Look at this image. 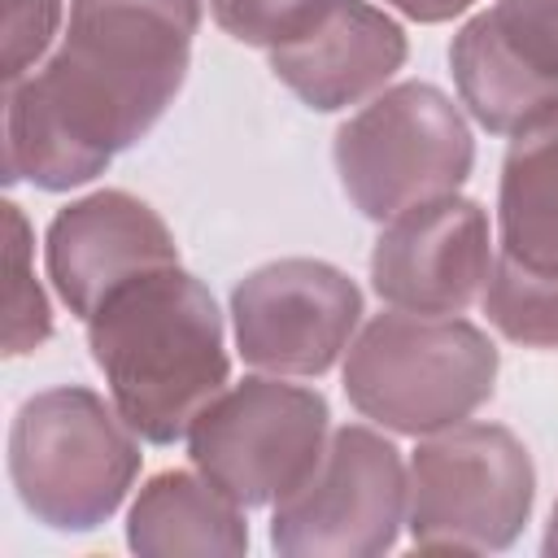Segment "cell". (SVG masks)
<instances>
[{
  "instance_id": "ba28073f",
  "label": "cell",
  "mask_w": 558,
  "mask_h": 558,
  "mask_svg": "<svg viewBox=\"0 0 558 558\" xmlns=\"http://www.w3.org/2000/svg\"><path fill=\"white\" fill-rule=\"evenodd\" d=\"M405 523V462L375 427L344 423L314 471L275 501L270 545L283 558H375Z\"/></svg>"
},
{
  "instance_id": "8fae6325",
  "label": "cell",
  "mask_w": 558,
  "mask_h": 558,
  "mask_svg": "<svg viewBox=\"0 0 558 558\" xmlns=\"http://www.w3.org/2000/svg\"><path fill=\"white\" fill-rule=\"evenodd\" d=\"M493 257L488 209L449 192L384 222L371 248V288L392 310L462 314L484 296Z\"/></svg>"
},
{
  "instance_id": "9a60e30c",
  "label": "cell",
  "mask_w": 558,
  "mask_h": 558,
  "mask_svg": "<svg viewBox=\"0 0 558 558\" xmlns=\"http://www.w3.org/2000/svg\"><path fill=\"white\" fill-rule=\"evenodd\" d=\"M497 257L558 279V109L510 135L497 183Z\"/></svg>"
},
{
  "instance_id": "30bf717a",
  "label": "cell",
  "mask_w": 558,
  "mask_h": 558,
  "mask_svg": "<svg viewBox=\"0 0 558 558\" xmlns=\"http://www.w3.org/2000/svg\"><path fill=\"white\" fill-rule=\"evenodd\" d=\"M449 70L466 113L493 135H519L558 109V0H497L462 22Z\"/></svg>"
},
{
  "instance_id": "4fadbf2b",
  "label": "cell",
  "mask_w": 558,
  "mask_h": 558,
  "mask_svg": "<svg viewBox=\"0 0 558 558\" xmlns=\"http://www.w3.org/2000/svg\"><path fill=\"white\" fill-rule=\"evenodd\" d=\"M405 52L401 22L366 0H331L292 39L266 48L270 74L314 113H336L384 92Z\"/></svg>"
},
{
  "instance_id": "52a82bcc",
  "label": "cell",
  "mask_w": 558,
  "mask_h": 558,
  "mask_svg": "<svg viewBox=\"0 0 558 558\" xmlns=\"http://www.w3.org/2000/svg\"><path fill=\"white\" fill-rule=\"evenodd\" d=\"M331 410L318 388L248 375L222 388L187 427L192 466L244 510L288 497L323 458Z\"/></svg>"
},
{
  "instance_id": "6da1fadb",
  "label": "cell",
  "mask_w": 558,
  "mask_h": 558,
  "mask_svg": "<svg viewBox=\"0 0 558 558\" xmlns=\"http://www.w3.org/2000/svg\"><path fill=\"white\" fill-rule=\"evenodd\" d=\"M201 0H70L61 48L4 87V183L70 192L174 105Z\"/></svg>"
},
{
  "instance_id": "9c48e42d",
  "label": "cell",
  "mask_w": 558,
  "mask_h": 558,
  "mask_svg": "<svg viewBox=\"0 0 558 558\" xmlns=\"http://www.w3.org/2000/svg\"><path fill=\"white\" fill-rule=\"evenodd\" d=\"M362 323V288L331 262L279 257L231 288L235 349L253 371L327 375Z\"/></svg>"
},
{
  "instance_id": "7a4b0ae2",
  "label": "cell",
  "mask_w": 558,
  "mask_h": 558,
  "mask_svg": "<svg viewBox=\"0 0 558 558\" xmlns=\"http://www.w3.org/2000/svg\"><path fill=\"white\" fill-rule=\"evenodd\" d=\"M87 349L109 401L148 445L183 440L231 379L222 310L179 262L109 292L87 318Z\"/></svg>"
},
{
  "instance_id": "8992f818",
  "label": "cell",
  "mask_w": 558,
  "mask_h": 558,
  "mask_svg": "<svg viewBox=\"0 0 558 558\" xmlns=\"http://www.w3.org/2000/svg\"><path fill=\"white\" fill-rule=\"evenodd\" d=\"M536 466L501 423H453L418 436L405 466V527L418 549H510L532 519Z\"/></svg>"
},
{
  "instance_id": "5b68a950",
  "label": "cell",
  "mask_w": 558,
  "mask_h": 558,
  "mask_svg": "<svg viewBox=\"0 0 558 558\" xmlns=\"http://www.w3.org/2000/svg\"><path fill=\"white\" fill-rule=\"evenodd\" d=\"M331 161L349 205L371 222L449 196L475 166V140L462 109L436 83L384 87L336 126Z\"/></svg>"
},
{
  "instance_id": "e0dca14e",
  "label": "cell",
  "mask_w": 558,
  "mask_h": 558,
  "mask_svg": "<svg viewBox=\"0 0 558 558\" xmlns=\"http://www.w3.org/2000/svg\"><path fill=\"white\" fill-rule=\"evenodd\" d=\"M4 227H9V301H4V353L22 357L35 353L52 336V310L35 279V231L22 214V205L4 201Z\"/></svg>"
},
{
  "instance_id": "5bb4252c",
  "label": "cell",
  "mask_w": 558,
  "mask_h": 558,
  "mask_svg": "<svg viewBox=\"0 0 558 558\" xmlns=\"http://www.w3.org/2000/svg\"><path fill=\"white\" fill-rule=\"evenodd\" d=\"M126 545L144 558H240L248 549L244 506L201 471H157L126 510Z\"/></svg>"
},
{
  "instance_id": "277c9868",
  "label": "cell",
  "mask_w": 558,
  "mask_h": 558,
  "mask_svg": "<svg viewBox=\"0 0 558 558\" xmlns=\"http://www.w3.org/2000/svg\"><path fill=\"white\" fill-rule=\"evenodd\" d=\"M140 436L96 388L61 384L17 405L9 480L35 523L96 532L118 514L140 475Z\"/></svg>"
},
{
  "instance_id": "44dd1931",
  "label": "cell",
  "mask_w": 558,
  "mask_h": 558,
  "mask_svg": "<svg viewBox=\"0 0 558 558\" xmlns=\"http://www.w3.org/2000/svg\"><path fill=\"white\" fill-rule=\"evenodd\" d=\"M541 549H545V558H558V501H554V510H549V527H545Z\"/></svg>"
},
{
  "instance_id": "2e32d148",
  "label": "cell",
  "mask_w": 558,
  "mask_h": 558,
  "mask_svg": "<svg viewBox=\"0 0 558 558\" xmlns=\"http://www.w3.org/2000/svg\"><path fill=\"white\" fill-rule=\"evenodd\" d=\"M480 305L510 344L558 349V279H545V275L519 270L506 257H493V275Z\"/></svg>"
},
{
  "instance_id": "ffe728a7",
  "label": "cell",
  "mask_w": 558,
  "mask_h": 558,
  "mask_svg": "<svg viewBox=\"0 0 558 558\" xmlns=\"http://www.w3.org/2000/svg\"><path fill=\"white\" fill-rule=\"evenodd\" d=\"M392 4L397 13H405L410 22H423V26H436V22H453L458 13H466L475 0H384Z\"/></svg>"
},
{
  "instance_id": "7c38bea8",
  "label": "cell",
  "mask_w": 558,
  "mask_h": 558,
  "mask_svg": "<svg viewBox=\"0 0 558 558\" xmlns=\"http://www.w3.org/2000/svg\"><path fill=\"white\" fill-rule=\"evenodd\" d=\"M44 262L65 310L87 323L109 292L144 270L179 262V244L148 201L122 187H100L52 214Z\"/></svg>"
},
{
  "instance_id": "ac0fdd59",
  "label": "cell",
  "mask_w": 558,
  "mask_h": 558,
  "mask_svg": "<svg viewBox=\"0 0 558 558\" xmlns=\"http://www.w3.org/2000/svg\"><path fill=\"white\" fill-rule=\"evenodd\" d=\"M331 0H209V17L248 48H275L310 26Z\"/></svg>"
},
{
  "instance_id": "d6986e66",
  "label": "cell",
  "mask_w": 558,
  "mask_h": 558,
  "mask_svg": "<svg viewBox=\"0 0 558 558\" xmlns=\"http://www.w3.org/2000/svg\"><path fill=\"white\" fill-rule=\"evenodd\" d=\"M61 26V0H4V87L26 78Z\"/></svg>"
},
{
  "instance_id": "3957f363",
  "label": "cell",
  "mask_w": 558,
  "mask_h": 558,
  "mask_svg": "<svg viewBox=\"0 0 558 558\" xmlns=\"http://www.w3.org/2000/svg\"><path fill=\"white\" fill-rule=\"evenodd\" d=\"M497 366V344L462 314L388 305L349 344L344 397L362 418L418 440L466 423L493 397Z\"/></svg>"
}]
</instances>
